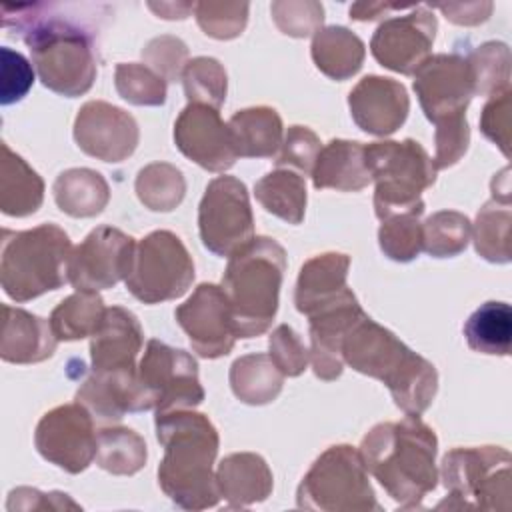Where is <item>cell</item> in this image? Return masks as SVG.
<instances>
[{"label": "cell", "instance_id": "20", "mask_svg": "<svg viewBox=\"0 0 512 512\" xmlns=\"http://www.w3.org/2000/svg\"><path fill=\"white\" fill-rule=\"evenodd\" d=\"M354 292L346 288L340 296L318 306L310 318V362L322 380H334L342 374V344L348 332L364 318Z\"/></svg>", "mask_w": 512, "mask_h": 512}, {"label": "cell", "instance_id": "31", "mask_svg": "<svg viewBox=\"0 0 512 512\" xmlns=\"http://www.w3.org/2000/svg\"><path fill=\"white\" fill-rule=\"evenodd\" d=\"M510 224L512 212L508 186L498 190L492 184V200L480 208L472 230L476 252L484 260L498 264L510 262Z\"/></svg>", "mask_w": 512, "mask_h": 512}, {"label": "cell", "instance_id": "32", "mask_svg": "<svg viewBox=\"0 0 512 512\" xmlns=\"http://www.w3.org/2000/svg\"><path fill=\"white\" fill-rule=\"evenodd\" d=\"M284 374L270 354H246L230 368V386L238 400L246 404H268L282 390Z\"/></svg>", "mask_w": 512, "mask_h": 512}, {"label": "cell", "instance_id": "12", "mask_svg": "<svg viewBox=\"0 0 512 512\" xmlns=\"http://www.w3.org/2000/svg\"><path fill=\"white\" fill-rule=\"evenodd\" d=\"M202 244L216 256H230L254 238V216L246 184L234 176H218L198 206Z\"/></svg>", "mask_w": 512, "mask_h": 512}, {"label": "cell", "instance_id": "53", "mask_svg": "<svg viewBox=\"0 0 512 512\" xmlns=\"http://www.w3.org/2000/svg\"><path fill=\"white\" fill-rule=\"evenodd\" d=\"M402 8H410V6H398V4H370V2H356L350 6V18L352 20H374L380 18L382 14L390 12V10H402Z\"/></svg>", "mask_w": 512, "mask_h": 512}, {"label": "cell", "instance_id": "9", "mask_svg": "<svg viewBox=\"0 0 512 512\" xmlns=\"http://www.w3.org/2000/svg\"><path fill=\"white\" fill-rule=\"evenodd\" d=\"M298 508L324 512H378L368 470L358 450L348 444L330 446L302 478L296 492Z\"/></svg>", "mask_w": 512, "mask_h": 512}, {"label": "cell", "instance_id": "8", "mask_svg": "<svg viewBox=\"0 0 512 512\" xmlns=\"http://www.w3.org/2000/svg\"><path fill=\"white\" fill-rule=\"evenodd\" d=\"M510 452L500 446L454 448L442 460L446 500L436 508H510Z\"/></svg>", "mask_w": 512, "mask_h": 512}, {"label": "cell", "instance_id": "46", "mask_svg": "<svg viewBox=\"0 0 512 512\" xmlns=\"http://www.w3.org/2000/svg\"><path fill=\"white\" fill-rule=\"evenodd\" d=\"M142 58L166 82H176L188 64V48L176 36H158L146 44Z\"/></svg>", "mask_w": 512, "mask_h": 512}, {"label": "cell", "instance_id": "37", "mask_svg": "<svg viewBox=\"0 0 512 512\" xmlns=\"http://www.w3.org/2000/svg\"><path fill=\"white\" fill-rule=\"evenodd\" d=\"M138 200L154 212L174 210L186 192L182 172L166 162H154L144 166L136 176Z\"/></svg>", "mask_w": 512, "mask_h": 512}, {"label": "cell", "instance_id": "48", "mask_svg": "<svg viewBox=\"0 0 512 512\" xmlns=\"http://www.w3.org/2000/svg\"><path fill=\"white\" fill-rule=\"evenodd\" d=\"M510 96H512L510 86L494 92L484 104L480 114L482 134L488 140H492L504 152V156L510 154V112H512Z\"/></svg>", "mask_w": 512, "mask_h": 512}, {"label": "cell", "instance_id": "18", "mask_svg": "<svg viewBox=\"0 0 512 512\" xmlns=\"http://www.w3.org/2000/svg\"><path fill=\"white\" fill-rule=\"evenodd\" d=\"M138 124L122 108L102 100L86 102L74 120V140L82 152L104 162H122L138 146Z\"/></svg>", "mask_w": 512, "mask_h": 512}, {"label": "cell", "instance_id": "45", "mask_svg": "<svg viewBox=\"0 0 512 512\" xmlns=\"http://www.w3.org/2000/svg\"><path fill=\"white\" fill-rule=\"evenodd\" d=\"M320 150H322L320 138L310 128L290 126L274 162L278 168L288 166V170L294 168L302 174H312V168Z\"/></svg>", "mask_w": 512, "mask_h": 512}, {"label": "cell", "instance_id": "38", "mask_svg": "<svg viewBox=\"0 0 512 512\" xmlns=\"http://www.w3.org/2000/svg\"><path fill=\"white\" fill-rule=\"evenodd\" d=\"M472 234L470 220L454 210H440L422 224V250L434 258L460 254Z\"/></svg>", "mask_w": 512, "mask_h": 512}, {"label": "cell", "instance_id": "16", "mask_svg": "<svg viewBox=\"0 0 512 512\" xmlns=\"http://www.w3.org/2000/svg\"><path fill=\"white\" fill-rule=\"evenodd\" d=\"M174 318L198 356L220 358L234 348L238 336L222 286L208 282L196 286L192 296L176 308Z\"/></svg>", "mask_w": 512, "mask_h": 512}, {"label": "cell", "instance_id": "7", "mask_svg": "<svg viewBox=\"0 0 512 512\" xmlns=\"http://www.w3.org/2000/svg\"><path fill=\"white\" fill-rule=\"evenodd\" d=\"M364 162L376 182L374 212L380 220L396 214H422V192L436 182V166L412 138L364 146Z\"/></svg>", "mask_w": 512, "mask_h": 512}, {"label": "cell", "instance_id": "17", "mask_svg": "<svg viewBox=\"0 0 512 512\" xmlns=\"http://www.w3.org/2000/svg\"><path fill=\"white\" fill-rule=\"evenodd\" d=\"M436 26V16L426 6H414L408 14L388 18L376 28L370 52L384 68L410 76L430 58Z\"/></svg>", "mask_w": 512, "mask_h": 512}, {"label": "cell", "instance_id": "42", "mask_svg": "<svg viewBox=\"0 0 512 512\" xmlns=\"http://www.w3.org/2000/svg\"><path fill=\"white\" fill-rule=\"evenodd\" d=\"M418 214H396L382 220L378 230L380 250L396 262H410L422 250V224Z\"/></svg>", "mask_w": 512, "mask_h": 512}, {"label": "cell", "instance_id": "4", "mask_svg": "<svg viewBox=\"0 0 512 512\" xmlns=\"http://www.w3.org/2000/svg\"><path fill=\"white\" fill-rule=\"evenodd\" d=\"M342 358L356 372L384 382L406 414H422L434 400L436 368L368 316L344 338Z\"/></svg>", "mask_w": 512, "mask_h": 512}, {"label": "cell", "instance_id": "30", "mask_svg": "<svg viewBox=\"0 0 512 512\" xmlns=\"http://www.w3.org/2000/svg\"><path fill=\"white\" fill-rule=\"evenodd\" d=\"M312 60L332 80L352 78L364 62V42L344 26H328L314 34Z\"/></svg>", "mask_w": 512, "mask_h": 512}, {"label": "cell", "instance_id": "3", "mask_svg": "<svg viewBox=\"0 0 512 512\" xmlns=\"http://www.w3.org/2000/svg\"><path fill=\"white\" fill-rule=\"evenodd\" d=\"M436 450L434 430L418 414H406L400 422L376 424L362 438L358 454L392 500L402 508H418L436 488Z\"/></svg>", "mask_w": 512, "mask_h": 512}, {"label": "cell", "instance_id": "5", "mask_svg": "<svg viewBox=\"0 0 512 512\" xmlns=\"http://www.w3.org/2000/svg\"><path fill=\"white\" fill-rule=\"evenodd\" d=\"M284 270L286 252L268 236H254L228 256L222 290L238 338H254L270 328L278 310Z\"/></svg>", "mask_w": 512, "mask_h": 512}, {"label": "cell", "instance_id": "41", "mask_svg": "<svg viewBox=\"0 0 512 512\" xmlns=\"http://www.w3.org/2000/svg\"><path fill=\"white\" fill-rule=\"evenodd\" d=\"M114 84L130 104L136 106H162L166 102V80L146 64H118Z\"/></svg>", "mask_w": 512, "mask_h": 512}, {"label": "cell", "instance_id": "6", "mask_svg": "<svg viewBox=\"0 0 512 512\" xmlns=\"http://www.w3.org/2000/svg\"><path fill=\"white\" fill-rule=\"evenodd\" d=\"M72 244L56 224H40L30 230H2L0 282L16 302H28L68 282V258Z\"/></svg>", "mask_w": 512, "mask_h": 512}, {"label": "cell", "instance_id": "44", "mask_svg": "<svg viewBox=\"0 0 512 512\" xmlns=\"http://www.w3.org/2000/svg\"><path fill=\"white\" fill-rule=\"evenodd\" d=\"M270 10L276 26L288 36L306 38L322 30L324 8L320 2H272Z\"/></svg>", "mask_w": 512, "mask_h": 512}, {"label": "cell", "instance_id": "15", "mask_svg": "<svg viewBox=\"0 0 512 512\" xmlns=\"http://www.w3.org/2000/svg\"><path fill=\"white\" fill-rule=\"evenodd\" d=\"M414 92L434 124L464 116L474 94V76L466 56L436 54L414 72Z\"/></svg>", "mask_w": 512, "mask_h": 512}, {"label": "cell", "instance_id": "40", "mask_svg": "<svg viewBox=\"0 0 512 512\" xmlns=\"http://www.w3.org/2000/svg\"><path fill=\"white\" fill-rule=\"evenodd\" d=\"M474 76V94L492 96L508 88L510 82V50L502 42H486L468 56Z\"/></svg>", "mask_w": 512, "mask_h": 512}, {"label": "cell", "instance_id": "14", "mask_svg": "<svg viewBox=\"0 0 512 512\" xmlns=\"http://www.w3.org/2000/svg\"><path fill=\"white\" fill-rule=\"evenodd\" d=\"M136 242L112 226L94 228L68 258V282L76 290H104L126 280Z\"/></svg>", "mask_w": 512, "mask_h": 512}, {"label": "cell", "instance_id": "25", "mask_svg": "<svg viewBox=\"0 0 512 512\" xmlns=\"http://www.w3.org/2000/svg\"><path fill=\"white\" fill-rule=\"evenodd\" d=\"M314 188L358 192L372 178L364 162V144L356 140H330L318 154L312 168Z\"/></svg>", "mask_w": 512, "mask_h": 512}, {"label": "cell", "instance_id": "11", "mask_svg": "<svg viewBox=\"0 0 512 512\" xmlns=\"http://www.w3.org/2000/svg\"><path fill=\"white\" fill-rule=\"evenodd\" d=\"M138 396L140 412H168L178 408H194L204 400L198 380L196 360L156 338L148 340L146 352L138 364Z\"/></svg>", "mask_w": 512, "mask_h": 512}, {"label": "cell", "instance_id": "26", "mask_svg": "<svg viewBox=\"0 0 512 512\" xmlns=\"http://www.w3.org/2000/svg\"><path fill=\"white\" fill-rule=\"evenodd\" d=\"M350 258L340 252H326L304 262L298 274L294 304L298 312L312 314L318 306L340 296L348 284Z\"/></svg>", "mask_w": 512, "mask_h": 512}, {"label": "cell", "instance_id": "49", "mask_svg": "<svg viewBox=\"0 0 512 512\" xmlns=\"http://www.w3.org/2000/svg\"><path fill=\"white\" fill-rule=\"evenodd\" d=\"M434 140H436V154L432 162L436 170L456 164L464 156L470 142V128L466 122V114L436 124Z\"/></svg>", "mask_w": 512, "mask_h": 512}, {"label": "cell", "instance_id": "47", "mask_svg": "<svg viewBox=\"0 0 512 512\" xmlns=\"http://www.w3.org/2000/svg\"><path fill=\"white\" fill-rule=\"evenodd\" d=\"M268 348L270 358L284 376H300L310 362V352L304 348V342L288 324H280L270 334Z\"/></svg>", "mask_w": 512, "mask_h": 512}, {"label": "cell", "instance_id": "2", "mask_svg": "<svg viewBox=\"0 0 512 512\" xmlns=\"http://www.w3.org/2000/svg\"><path fill=\"white\" fill-rule=\"evenodd\" d=\"M156 438L164 446L158 466L162 492L180 508L204 510L218 504L214 474L218 432L212 422L190 408L156 414Z\"/></svg>", "mask_w": 512, "mask_h": 512}, {"label": "cell", "instance_id": "27", "mask_svg": "<svg viewBox=\"0 0 512 512\" xmlns=\"http://www.w3.org/2000/svg\"><path fill=\"white\" fill-rule=\"evenodd\" d=\"M228 130L240 158H272L282 144V120L270 106L238 110L228 120Z\"/></svg>", "mask_w": 512, "mask_h": 512}, {"label": "cell", "instance_id": "50", "mask_svg": "<svg viewBox=\"0 0 512 512\" xmlns=\"http://www.w3.org/2000/svg\"><path fill=\"white\" fill-rule=\"evenodd\" d=\"M2 98L0 102L4 106L12 104V102H18L22 100L32 82H34V72H32V66L30 62L20 54V52H14L10 50L8 46L2 48Z\"/></svg>", "mask_w": 512, "mask_h": 512}, {"label": "cell", "instance_id": "19", "mask_svg": "<svg viewBox=\"0 0 512 512\" xmlns=\"http://www.w3.org/2000/svg\"><path fill=\"white\" fill-rule=\"evenodd\" d=\"M174 142L186 158L210 172H224L238 158L228 124L206 104H188L180 112L174 122Z\"/></svg>", "mask_w": 512, "mask_h": 512}, {"label": "cell", "instance_id": "34", "mask_svg": "<svg viewBox=\"0 0 512 512\" xmlns=\"http://www.w3.org/2000/svg\"><path fill=\"white\" fill-rule=\"evenodd\" d=\"M468 346L480 354H510L512 340V310L506 302H484L464 324Z\"/></svg>", "mask_w": 512, "mask_h": 512}, {"label": "cell", "instance_id": "10", "mask_svg": "<svg viewBox=\"0 0 512 512\" xmlns=\"http://www.w3.org/2000/svg\"><path fill=\"white\" fill-rule=\"evenodd\" d=\"M194 280V262L182 240L170 230L150 232L136 244L128 292L144 304L180 298Z\"/></svg>", "mask_w": 512, "mask_h": 512}, {"label": "cell", "instance_id": "35", "mask_svg": "<svg viewBox=\"0 0 512 512\" xmlns=\"http://www.w3.org/2000/svg\"><path fill=\"white\" fill-rule=\"evenodd\" d=\"M104 312L106 308L98 292L78 290L52 310L50 326L58 340H80L98 330Z\"/></svg>", "mask_w": 512, "mask_h": 512}, {"label": "cell", "instance_id": "13", "mask_svg": "<svg viewBox=\"0 0 512 512\" xmlns=\"http://www.w3.org/2000/svg\"><path fill=\"white\" fill-rule=\"evenodd\" d=\"M34 446L44 460L78 474L96 460L98 434L94 416L80 402L56 406L40 418Z\"/></svg>", "mask_w": 512, "mask_h": 512}, {"label": "cell", "instance_id": "23", "mask_svg": "<svg viewBox=\"0 0 512 512\" xmlns=\"http://www.w3.org/2000/svg\"><path fill=\"white\" fill-rule=\"evenodd\" d=\"M2 314L0 358L4 362L34 364L54 354L58 338L52 332L50 320L8 304L2 306Z\"/></svg>", "mask_w": 512, "mask_h": 512}, {"label": "cell", "instance_id": "24", "mask_svg": "<svg viewBox=\"0 0 512 512\" xmlns=\"http://www.w3.org/2000/svg\"><path fill=\"white\" fill-rule=\"evenodd\" d=\"M220 496L232 508L262 502L272 492V472L266 460L252 452L226 456L216 470Z\"/></svg>", "mask_w": 512, "mask_h": 512}, {"label": "cell", "instance_id": "43", "mask_svg": "<svg viewBox=\"0 0 512 512\" xmlns=\"http://www.w3.org/2000/svg\"><path fill=\"white\" fill-rule=\"evenodd\" d=\"M196 22L206 36L232 40L242 34L248 20L246 2H198L194 6Z\"/></svg>", "mask_w": 512, "mask_h": 512}, {"label": "cell", "instance_id": "39", "mask_svg": "<svg viewBox=\"0 0 512 512\" xmlns=\"http://www.w3.org/2000/svg\"><path fill=\"white\" fill-rule=\"evenodd\" d=\"M182 84L188 104H206L218 110L226 100V70L216 58L198 56L188 60Z\"/></svg>", "mask_w": 512, "mask_h": 512}, {"label": "cell", "instance_id": "36", "mask_svg": "<svg viewBox=\"0 0 512 512\" xmlns=\"http://www.w3.org/2000/svg\"><path fill=\"white\" fill-rule=\"evenodd\" d=\"M146 456V442L134 430L112 426L98 432L96 464L102 470L118 476H130L146 464Z\"/></svg>", "mask_w": 512, "mask_h": 512}, {"label": "cell", "instance_id": "54", "mask_svg": "<svg viewBox=\"0 0 512 512\" xmlns=\"http://www.w3.org/2000/svg\"><path fill=\"white\" fill-rule=\"evenodd\" d=\"M194 6L196 4H190V2H160V4H154V2H150L148 4V8L150 10H154L160 18H166V20H182V18H186L192 10H194Z\"/></svg>", "mask_w": 512, "mask_h": 512}, {"label": "cell", "instance_id": "51", "mask_svg": "<svg viewBox=\"0 0 512 512\" xmlns=\"http://www.w3.org/2000/svg\"><path fill=\"white\" fill-rule=\"evenodd\" d=\"M6 508L14 510H62V508H78L76 502L62 492H40L36 488H16L8 494Z\"/></svg>", "mask_w": 512, "mask_h": 512}, {"label": "cell", "instance_id": "28", "mask_svg": "<svg viewBox=\"0 0 512 512\" xmlns=\"http://www.w3.org/2000/svg\"><path fill=\"white\" fill-rule=\"evenodd\" d=\"M0 148V210L16 218L34 214L44 198L42 178L6 142Z\"/></svg>", "mask_w": 512, "mask_h": 512}, {"label": "cell", "instance_id": "1", "mask_svg": "<svg viewBox=\"0 0 512 512\" xmlns=\"http://www.w3.org/2000/svg\"><path fill=\"white\" fill-rule=\"evenodd\" d=\"M56 10L54 4H4L2 26L24 38L32 66L48 90L76 98L96 80V32L84 20Z\"/></svg>", "mask_w": 512, "mask_h": 512}, {"label": "cell", "instance_id": "29", "mask_svg": "<svg viewBox=\"0 0 512 512\" xmlns=\"http://www.w3.org/2000/svg\"><path fill=\"white\" fill-rule=\"evenodd\" d=\"M52 192L56 206L72 218L96 216L110 200L108 182L100 172L90 168L64 170L54 180Z\"/></svg>", "mask_w": 512, "mask_h": 512}, {"label": "cell", "instance_id": "33", "mask_svg": "<svg viewBox=\"0 0 512 512\" xmlns=\"http://www.w3.org/2000/svg\"><path fill=\"white\" fill-rule=\"evenodd\" d=\"M262 208L288 224H300L306 210V184L300 174L288 168H276L262 176L254 186Z\"/></svg>", "mask_w": 512, "mask_h": 512}, {"label": "cell", "instance_id": "22", "mask_svg": "<svg viewBox=\"0 0 512 512\" xmlns=\"http://www.w3.org/2000/svg\"><path fill=\"white\" fill-rule=\"evenodd\" d=\"M348 106L360 130L374 136L396 132L410 110L406 88L384 76H364L348 94Z\"/></svg>", "mask_w": 512, "mask_h": 512}, {"label": "cell", "instance_id": "52", "mask_svg": "<svg viewBox=\"0 0 512 512\" xmlns=\"http://www.w3.org/2000/svg\"><path fill=\"white\" fill-rule=\"evenodd\" d=\"M444 16L460 26H474L484 22L492 12V2H466V4H438Z\"/></svg>", "mask_w": 512, "mask_h": 512}, {"label": "cell", "instance_id": "21", "mask_svg": "<svg viewBox=\"0 0 512 512\" xmlns=\"http://www.w3.org/2000/svg\"><path fill=\"white\" fill-rule=\"evenodd\" d=\"M142 348V328L138 318L122 308H106L98 330L92 334L90 356L92 374L120 380H136V356Z\"/></svg>", "mask_w": 512, "mask_h": 512}]
</instances>
